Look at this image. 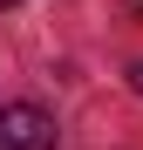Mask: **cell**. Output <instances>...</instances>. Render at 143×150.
<instances>
[{"instance_id": "cell-1", "label": "cell", "mask_w": 143, "mask_h": 150, "mask_svg": "<svg viewBox=\"0 0 143 150\" xmlns=\"http://www.w3.org/2000/svg\"><path fill=\"white\" fill-rule=\"evenodd\" d=\"M0 150H55V116L34 103H7L0 109Z\"/></svg>"}, {"instance_id": "cell-2", "label": "cell", "mask_w": 143, "mask_h": 150, "mask_svg": "<svg viewBox=\"0 0 143 150\" xmlns=\"http://www.w3.org/2000/svg\"><path fill=\"white\" fill-rule=\"evenodd\" d=\"M130 89H136V96H143V62H136V68H130Z\"/></svg>"}]
</instances>
